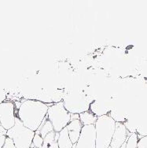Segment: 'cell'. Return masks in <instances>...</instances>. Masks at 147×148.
<instances>
[{"label": "cell", "instance_id": "1", "mask_svg": "<svg viewBox=\"0 0 147 148\" xmlns=\"http://www.w3.org/2000/svg\"><path fill=\"white\" fill-rule=\"evenodd\" d=\"M48 108L47 103L40 100H24L16 110V116L26 128L36 132L47 115Z\"/></svg>", "mask_w": 147, "mask_h": 148}, {"label": "cell", "instance_id": "2", "mask_svg": "<svg viewBox=\"0 0 147 148\" xmlns=\"http://www.w3.org/2000/svg\"><path fill=\"white\" fill-rule=\"evenodd\" d=\"M96 132V148H109L110 147L116 121L110 115L98 117L94 125Z\"/></svg>", "mask_w": 147, "mask_h": 148}, {"label": "cell", "instance_id": "3", "mask_svg": "<svg viewBox=\"0 0 147 148\" xmlns=\"http://www.w3.org/2000/svg\"><path fill=\"white\" fill-rule=\"evenodd\" d=\"M36 132L26 128L23 123L16 117L15 125L9 129L6 137L10 138L17 148H30Z\"/></svg>", "mask_w": 147, "mask_h": 148}, {"label": "cell", "instance_id": "4", "mask_svg": "<svg viewBox=\"0 0 147 148\" xmlns=\"http://www.w3.org/2000/svg\"><path fill=\"white\" fill-rule=\"evenodd\" d=\"M47 116L55 132H60L66 128L71 121V114L65 109L64 103L62 101L49 106Z\"/></svg>", "mask_w": 147, "mask_h": 148}, {"label": "cell", "instance_id": "5", "mask_svg": "<svg viewBox=\"0 0 147 148\" xmlns=\"http://www.w3.org/2000/svg\"><path fill=\"white\" fill-rule=\"evenodd\" d=\"M92 102L89 101L88 97L83 94H72L68 95L63 101L65 109L70 114H80L90 110V105Z\"/></svg>", "mask_w": 147, "mask_h": 148}, {"label": "cell", "instance_id": "6", "mask_svg": "<svg viewBox=\"0 0 147 148\" xmlns=\"http://www.w3.org/2000/svg\"><path fill=\"white\" fill-rule=\"evenodd\" d=\"M16 117V107L13 102L3 101L0 103V123L6 131L14 127Z\"/></svg>", "mask_w": 147, "mask_h": 148}, {"label": "cell", "instance_id": "7", "mask_svg": "<svg viewBox=\"0 0 147 148\" xmlns=\"http://www.w3.org/2000/svg\"><path fill=\"white\" fill-rule=\"evenodd\" d=\"M76 146L77 148H96V132L94 125L83 126Z\"/></svg>", "mask_w": 147, "mask_h": 148}, {"label": "cell", "instance_id": "8", "mask_svg": "<svg viewBox=\"0 0 147 148\" xmlns=\"http://www.w3.org/2000/svg\"><path fill=\"white\" fill-rule=\"evenodd\" d=\"M131 134H128V131L124 123L116 121L110 147L112 148H120L127 142V139Z\"/></svg>", "mask_w": 147, "mask_h": 148}, {"label": "cell", "instance_id": "9", "mask_svg": "<svg viewBox=\"0 0 147 148\" xmlns=\"http://www.w3.org/2000/svg\"><path fill=\"white\" fill-rule=\"evenodd\" d=\"M83 126V125L79 120L71 121L70 122L68 123V125L66 126L69 138H70L71 141L73 144H76L79 140V136H80V133L82 131Z\"/></svg>", "mask_w": 147, "mask_h": 148}, {"label": "cell", "instance_id": "10", "mask_svg": "<svg viewBox=\"0 0 147 148\" xmlns=\"http://www.w3.org/2000/svg\"><path fill=\"white\" fill-rule=\"evenodd\" d=\"M90 111L91 113H93L95 116L99 117L108 115L110 110L105 103H102L98 100H94L90 105Z\"/></svg>", "mask_w": 147, "mask_h": 148}, {"label": "cell", "instance_id": "11", "mask_svg": "<svg viewBox=\"0 0 147 148\" xmlns=\"http://www.w3.org/2000/svg\"><path fill=\"white\" fill-rule=\"evenodd\" d=\"M57 145L59 148H72L73 143L71 141L67 128H65L59 132V138L57 140Z\"/></svg>", "mask_w": 147, "mask_h": 148}, {"label": "cell", "instance_id": "12", "mask_svg": "<svg viewBox=\"0 0 147 148\" xmlns=\"http://www.w3.org/2000/svg\"><path fill=\"white\" fill-rule=\"evenodd\" d=\"M97 120H98V117L95 116L93 113H91L90 110L86 111L79 114V121H81L83 126L91 125H94Z\"/></svg>", "mask_w": 147, "mask_h": 148}, {"label": "cell", "instance_id": "13", "mask_svg": "<svg viewBox=\"0 0 147 148\" xmlns=\"http://www.w3.org/2000/svg\"><path fill=\"white\" fill-rule=\"evenodd\" d=\"M54 131V127L52 125L51 121L48 120V116L46 115L44 120H43V121L42 122V124H41V125L40 126L39 129L36 132V133L40 134V136L42 138H44L47 134Z\"/></svg>", "mask_w": 147, "mask_h": 148}, {"label": "cell", "instance_id": "14", "mask_svg": "<svg viewBox=\"0 0 147 148\" xmlns=\"http://www.w3.org/2000/svg\"><path fill=\"white\" fill-rule=\"evenodd\" d=\"M55 132H51L48 133L43 138V144H42V148H48L51 143L55 141Z\"/></svg>", "mask_w": 147, "mask_h": 148}, {"label": "cell", "instance_id": "15", "mask_svg": "<svg viewBox=\"0 0 147 148\" xmlns=\"http://www.w3.org/2000/svg\"><path fill=\"white\" fill-rule=\"evenodd\" d=\"M138 141H139L138 135L136 133H132L127 139L126 143V148H137Z\"/></svg>", "mask_w": 147, "mask_h": 148}, {"label": "cell", "instance_id": "16", "mask_svg": "<svg viewBox=\"0 0 147 148\" xmlns=\"http://www.w3.org/2000/svg\"><path fill=\"white\" fill-rule=\"evenodd\" d=\"M42 144H43V138L40 136V134H35V136L33 138V140H32L31 147L42 148Z\"/></svg>", "mask_w": 147, "mask_h": 148}, {"label": "cell", "instance_id": "17", "mask_svg": "<svg viewBox=\"0 0 147 148\" xmlns=\"http://www.w3.org/2000/svg\"><path fill=\"white\" fill-rule=\"evenodd\" d=\"M137 148H147V136L139 139L137 144Z\"/></svg>", "mask_w": 147, "mask_h": 148}, {"label": "cell", "instance_id": "18", "mask_svg": "<svg viewBox=\"0 0 147 148\" xmlns=\"http://www.w3.org/2000/svg\"><path fill=\"white\" fill-rule=\"evenodd\" d=\"M3 148H17V147H16V146L14 145L13 140H12L10 138L6 137V142H5V143H4Z\"/></svg>", "mask_w": 147, "mask_h": 148}, {"label": "cell", "instance_id": "19", "mask_svg": "<svg viewBox=\"0 0 147 148\" xmlns=\"http://www.w3.org/2000/svg\"><path fill=\"white\" fill-rule=\"evenodd\" d=\"M6 135L0 132V148H3L4 143L6 142Z\"/></svg>", "mask_w": 147, "mask_h": 148}, {"label": "cell", "instance_id": "20", "mask_svg": "<svg viewBox=\"0 0 147 148\" xmlns=\"http://www.w3.org/2000/svg\"><path fill=\"white\" fill-rule=\"evenodd\" d=\"M73 120H79V114H71V121Z\"/></svg>", "mask_w": 147, "mask_h": 148}, {"label": "cell", "instance_id": "21", "mask_svg": "<svg viewBox=\"0 0 147 148\" xmlns=\"http://www.w3.org/2000/svg\"><path fill=\"white\" fill-rule=\"evenodd\" d=\"M48 148H59V147H58V145H57V142L54 141L53 143H51Z\"/></svg>", "mask_w": 147, "mask_h": 148}, {"label": "cell", "instance_id": "22", "mask_svg": "<svg viewBox=\"0 0 147 148\" xmlns=\"http://www.w3.org/2000/svg\"><path fill=\"white\" fill-rule=\"evenodd\" d=\"M126 143H127V142H126ZM126 143H125L124 145H122L121 147H120V148H126Z\"/></svg>", "mask_w": 147, "mask_h": 148}, {"label": "cell", "instance_id": "23", "mask_svg": "<svg viewBox=\"0 0 147 148\" xmlns=\"http://www.w3.org/2000/svg\"><path fill=\"white\" fill-rule=\"evenodd\" d=\"M30 148H36V147H30Z\"/></svg>", "mask_w": 147, "mask_h": 148}, {"label": "cell", "instance_id": "24", "mask_svg": "<svg viewBox=\"0 0 147 148\" xmlns=\"http://www.w3.org/2000/svg\"><path fill=\"white\" fill-rule=\"evenodd\" d=\"M109 148H112V147H109Z\"/></svg>", "mask_w": 147, "mask_h": 148}]
</instances>
